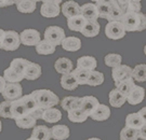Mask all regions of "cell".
Instances as JSON below:
<instances>
[{
  "mask_svg": "<svg viewBox=\"0 0 146 140\" xmlns=\"http://www.w3.org/2000/svg\"><path fill=\"white\" fill-rule=\"evenodd\" d=\"M65 37V31L60 26H49L44 30V40L53 43L55 47L61 45Z\"/></svg>",
  "mask_w": 146,
  "mask_h": 140,
  "instance_id": "obj_5",
  "label": "cell"
},
{
  "mask_svg": "<svg viewBox=\"0 0 146 140\" xmlns=\"http://www.w3.org/2000/svg\"><path fill=\"white\" fill-rule=\"evenodd\" d=\"M108 100H110V105L113 106L114 108H120V107H122L125 105V101H127L125 95L119 93L117 89L110 91V95H108Z\"/></svg>",
  "mask_w": 146,
  "mask_h": 140,
  "instance_id": "obj_28",
  "label": "cell"
},
{
  "mask_svg": "<svg viewBox=\"0 0 146 140\" xmlns=\"http://www.w3.org/2000/svg\"><path fill=\"white\" fill-rule=\"evenodd\" d=\"M31 1H34V2H36V3H37L38 1H41V0H31Z\"/></svg>",
  "mask_w": 146,
  "mask_h": 140,
  "instance_id": "obj_55",
  "label": "cell"
},
{
  "mask_svg": "<svg viewBox=\"0 0 146 140\" xmlns=\"http://www.w3.org/2000/svg\"><path fill=\"white\" fill-rule=\"evenodd\" d=\"M100 105L99 99L94 96H84L81 97V104H80V108L84 111L87 115H90V113L93 111L98 106Z\"/></svg>",
  "mask_w": 146,
  "mask_h": 140,
  "instance_id": "obj_16",
  "label": "cell"
},
{
  "mask_svg": "<svg viewBox=\"0 0 146 140\" xmlns=\"http://www.w3.org/2000/svg\"><path fill=\"white\" fill-rule=\"evenodd\" d=\"M120 140H139V134L137 130L125 126L120 130Z\"/></svg>",
  "mask_w": 146,
  "mask_h": 140,
  "instance_id": "obj_40",
  "label": "cell"
},
{
  "mask_svg": "<svg viewBox=\"0 0 146 140\" xmlns=\"http://www.w3.org/2000/svg\"><path fill=\"white\" fill-rule=\"evenodd\" d=\"M96 2H98V3H102V5H108V7H110V5H113L114 2H116V0H98Z\"/></svg>",
  "mask_w": 146,
  "mask_h": 140,
  "instance_id": "obj_48",
  "label": "cell"
},
{
  "mask_svg": "<svg viewBox=\"0 0 146 140\" xmlns=\"http://www.w3.org/2000/svg\"><path fill=\"white\" fill-rule=\"evenodd\" d=\"M54 69H55L56 72L62 74V76L70 73L74 69L73 62L69 58H66V57H60L54 62Z\"/></svg>",
  "mask_w": 146,
  "mask_h": 140,
  "instance_id": "obj_13",
  "label": "cell"
},
{
  "mask_svg": "<svg viewBox=\"0 0 146 140\" xmlns=\"http://www.w3.org/2000/svg\"><path fill=\"white\" fill-rule=\"evenodd\" d=\"M41 40L40 32L33 28H27L20 34V41L21 44L25 47H36Z\"/></svg>",
  "mask_w": 146,
  "mask_h": 140,
  "instance_id": "obj_6",
  "label": "cell"
},
{
  "mask_svg": "<svg viewBox=\"0 0 146 140\" xmlns=\"http://www.w3.org/2000/svg\"><path fill=\"white\" fill-rule=\"evenodd\" d=\"M0 116L3 119H11L12 113H11V103L10 101H2L0 104Z\"/></svg>",
  "mask_w": 146,
  "mask_h": 140,
  "instance_id": "obj_41",
  "label": "cell"
},
{
  "mask_svg": "<svg viewBox=\"0 0 146 140\" xmlns=\"http://www.w3.org/2000/svg\"><path fill=\"white\" fill-rule=\"evenodd\" d=\"M142 10V5L140 1H135V0H130L129 3H128V7H127V10L129 12H135V13H139L141 12Z\"/></svg>",
  "mask_w": 146,
  "mask_h": 140,
  "instance_id": "obj_42",
  "label": "cell"
},
{
  "mask_svg": "<svg viewBox=\"0 0 146 140\" xmlns=\"http://www.w3.org/2000/svg\"><path fill=\"white\" fill-rule=\"evenodd\" d=\"M100 30H101V26H100V24L98 23V21L96 22L87 21L80 32L84 37H87V38H94V37H96L100 34Z\"/></svg>",
  "mask_w": 146,
  "mask_h": 140,
  "instance_id": "obj_23",
  "label": "cell"
},
{
  "mask_svg": "<svg viewBox=\"0 0 146 140\" xmlns=\"http://www.w3.org/2000/svg\"><path fill=\"white\" fill-rule=\"evenodd\" d=\"M16 9L21 13H33L36 11L37 3L31 0H16Z\"/></svg>",
  "mask_w": 146,
  "mask_h": 140,
  "instance_id": "obj_30",
  "label": "cell"
},
{
  "mask_svg": "<svg viewBox=\"0 0 146 140\" xmlns=\"http://www.w3.org/2000/svg\"><path fill=\"white\" fill-rule=\"evenodd\" d=\"M16 0H0V8H5L15 5Z\"/></svg>",
  "mask_w": 146,
  "mask_h": 140,
  "instance_id": "obj_45",
  "label": "cell"
},
{
  "mask_svg": "<svg viewBox=\"0 0 146 140\" xmlns=\"http://www.w3.org/2000/svg\"><path fill=\"white\" fill-rule=\"evenodd\" d=\"M72 73L74 74V77H75V79H76V81H77L78 85H86V84H87L90 71H88V70H84V69H80V68H76V69H73Z\"/></svg>",
  "mask_w": 146,
  "mask_h": 140,
  "instance_id": "obj_39",
  "label": "cell"
},
{
  "mask_svg": "<svg viewBox=\"0 0 146 140\" xmlns=\"http://www.w3.org/2000/svg\"><path fill=\"white\" fill-rule=\"evenodd\" d=\"M144 96H145V89L142 86L139 85H134L130 93L125 96V100L131 105V106H136V105L141 104L144 100Z\"/></svg>",
  "mask_w": 146,
  "mask_h": 140,
  "instance_id": "obj_10",
  "label": "cell"
},
{
  "mask_svg": "<svg viewBox=\"0 0 146 140\" xmlns=\"http://www.w3.org/2000/svg\"><path fill=\"white\" fill-rule=\"evenodd\" d=\"M41 67L36 62H29V64L26 66L24 70V79L28 81H35L37 79L40 78L41 76Z\"/></svg>",
  "mask_w": 146,
  "mask_h": 140,
  "instance_id": "obj_15",
  "label": "cell"
},
{
  "mask_svg": "<svg viewBox=\"0 0 146 140\" xmlns=\"http://www.w3.org/2000/svg\"><path fill=\"white\" fill-rule=\"evenodd\" d=\"M80 14L84 16V20L89 22H96L99 18V12L95 3H86L84 5H80Z\"/></svg>",
  "mask_w": 146,
  "mask_h": 140,
  "instance_id": "obj_11",
  "label": "cell"
},
{
  "mask_svg": "<svg viewBox=\"0 0 146 140\" xmlns=\"http://www.w3.org/2000/svg\"><path fill=\"white\" fill-rule=\"evenodd\" d=\"M1 94L5 100L11 103L23 96V87L20 83H7Z\"/></svg>",
  "mask_w": 146,
  "mask_h": 140,
  "instance_id": "obj_7",
  "label": "cell"
},
{
  "mask_svg": "<svg viewBox=\"0 0 146 140\" xmlns=\"http://www.w3.org/2000/svg\"><path fill=\"white\" fill-rule=\"evenodd\" d=\"M145 128H146V125H145V126H143L142 128H140V129L137 130V134H139V139H141V140H145L146 139Z\"/></svg>",
  "mask_w": 146,
  "mask_h": 140,
  "instance_id": "obj_46",
  "label": "cell"
},
{
  "mask_svg": "<svg viewBox=\"0 0 146 140\" xmlns=\"http://www.w3.org/2000/svg\"><path fill=\"white\" fill-rule=\"evenodd\" d=\"M31 95L36 100L38 107L42 110L54 108L60 104V98L55 93H53L50 89H37L34 91Z\"/></svg>",
  "mask_w": 146,
  "mask_h": 140,
  "instance_id": "obj_2",
  "label": "cell"
},
{
  "mask_svg": "<svg viewBox=\"0 0 146 140\" xmlns=\"http://www.w3.org/2000/svg\"><path fill=\"white\" fill-rule=\"evenodd\" d=\"M61 85L66 91H74L78 87V83L72 72L67 74H63L61 78Z\"/></svg>",
  "mask_w": 146,
  "mask_h": 140,
  "instance_id": "obj_32",
  "label": "cell"
},
{
  "mask_svg": "<svg viewBox=\"0 0 146 140\" xmlns=\"http://www.w3.org/2000/svg\"><path fill=\"white\" fill-rule=\"evenodd\" d=\"M28 64H29V60H27L25 58L19 57V58L12 59L9 68H10L11 70H13L15 73H17L19 76H21V77L24 78V70H25V68H26V66Z\"/></svg>",
  "mask_w": 146,
  "mask_h": 140,
  "instance_id": "obj_26",
  "label": "cell"
},
{
  "mask_svg": "<svg viewBox=\"0 0 146 140\" xmlns=\"http://www.w3.org/2000/svg\"><path fill=\"white\" fill-rule=\"evenodd\" d=\"M145 108H143V109L141 110V111H139V112H140V113L142 114V115H143V116H145Z\"/></svg>",
  "mask_w": 146,
  "mask_h": 140,
  "instance_id": "obj_51",
  "label": "cell"
},
{
  "mask_svg": "<svg viewBox=\"0 0 146 140\" xmlns=\"http://www.w3.org/2000/svg\"><path fill=\"white\" fill-rule=\"evenodd\" d=\"M131 74H132V69H131V67H129L128 65H123V64H121L119 66L113 68V70H111V78H113L115 83L125 81L127 79L132 78Z\"/></svg>",
  "mask_w": 146,
  "mask_h": 140,
  "instance_id": "obj_8",
  "label": "cell"
},
{
  "mask_svg": "<svg viewBox=\"0 0 146 140\" xmlns=\"http://www.w3.org/2000/svg\"><path fill=\"white\" fill-rule=\"evenodd\" d=\"M121 23L125 27V31H143L146 27V17L145 14L139 12H129L125 11L122 18H121Z\"/></svg>",
  "mask_w": 146,
  "mask_h": 140,
  "instance_id": "obj_1",
  "label": "cell"
},
{
  "mask_svg": "<svg viewBox=\"0 0 146 140\" xmlns=\"http://www.w3.org/2000/svg\"><path fill=\"white\" fill-rule=\"evenodd\" d=\"M104 62L106 66L110 68H115L122 64V57L116 53H110L104 57Z\"/></svg>",
  "mask_w": 146,
  "mask_h": 140,
  "instance_id": "obj_38",
  "label": "cell"
},
{
  "mask_svg": "<svg viewBox=\"0 0 146 140\" xmlns=\"http://www.w3.org/2000/svg\"><path fill=\"white\" fill-rule=\"evenodd\" d=\"M86 22L87 21L84 20V16L81 15V14H79V15L73 16L70 18H67V26L70 30L80 32L81 29H82V27L84 26Z\"/></svg>",
  "mask_w": 146,
  "mask_h": 140,
  "instance_id": "obj_29",
  "label": "cell"
},
{
  "mask_svg": "<svg viewBox=\"0 0 146 140\" xmlns=\"http://www.w3.org/2000/svg\"><path fill=\"white\" fill-rule=\"evenodd\" d=\"M129 1H130V0H116L117 5H119L120 9L123 11V12H125V10H127V7H128Z\"/></svg>",
  "mask_w": 146,
  "mask_h": 140,
  "instance_id": "obj_44",
  "label": "cell"
},
{
  "mask_svg": "<svg viewBox=\"0 0 146 140\" xmlns=\"http://www.w3.org/2000/svg\"><path fill=\"white\" fill-rule=\"evenodd\" d=\"M91 1H93V2H96V1H98V0H91Z\"/></svg>",
  "mask_w": 146,
  "mask_h": 140,
  "instance_id": "obj_56",
  "label": "cell"
},
{
  "mask_svg": "<svg viewBox=\"0 0 146 140\" xmlns=\"http://www.w3.org/2000/svg\"><path fill=\"white\" fill-rule=\"evenodd\" d=\"M11 113H12L11 119L14 120L22 118V116H24V115L27 114L26 107H25L22 98L16 99L14 101H11Z\"/></svg>",
  "mask_w": 146,
  "mask_h": 140,
  "instance_id": "obj_19",
  "label": "cell"
},
{
  "mask_svg": "<svg viewBox=\"0 0 146 140\" xmlns=\"http://www.w3.org/2000/svg\"><path fill=\"white\" fill-rule=\"evenodd\" d=\"M51 129V138L54 140H66L70 136V130L66 125L56 124Z\"/></svg>",
  "mask_w": 146,
  "mask_h": 140,
  "instance_id": "obj_17",
  "label": "cell"
},
{
  "mask_svg": "<svg viewBox=\"0 0 146 140\" xmlns=\"http://www.w3.org/2000/svg\"><path fill=\"white\" fill-rule=\"evenodd\" d=\"M125 29L121 22H108L105 27V36L110 40H119L125 36Z\"/></svg>",
  "mask_w": 146,
  "mask_h": 140,
  "instance_id": "obj_4",
  "label": "cell"
},
{
  "mask_svg": "<svg viewBox=\"0 0 146 140\" xmlns=\"http://www.w3.org/2000/svg\"><path fill=\"white\" fill-rule=\"evenodd\" d=\"M123 14H125V12L120 9V7L117 5V2H114L110 7V12H108V15L106 17V20L108 22H120Z\"/></svg>",
  "mask_w": 146,
  "mask_h": 140,
  "instance_id": "obj_33",
  "label": "cell"
},
{
  "mask_svg": "<svg viewBox=\"0 0 146 140\" xmlns=\"http://www.w3.org/2000/svg\"><path fill=\"white\" fill-rule=\"evenodd\" d=\"M40 13L43 17L47 18H53L60 15L61 13V8L60 5H50V3H42L40 8Z\"/></svg>",
  "mask_w": 146,
  "mask_h": 140,
  "instance_id": "obj_24",
  "label": "cell"
},
{
  "mask_svg": "<svg viewBox=\"0 0 146 140\" xmlns=\"http://www.w3.org/2000/svg\"><path fill=\"white\" fill-rule=\"evenodd\" d=\"M21 45L20 35L14 30H5L1 39V49L5 51H16Z\"/></svg>",
  "mask_w": 146,
  "mask_h": 140,
  "instance_id": "obj_3",
  "label": "cell"
},
{
  "mask_svg": "<svg viewBox=\"0 0 146 140\" xmlns=\"http://www.w3.org/2000/svg\"><path fill=\"white\" fill-rule=\"evenodd\" d=\"M146 125V119L140 112H133L129 113L125 116V126L133 129L139 130L143 126Z\"/></svg>",
  "mask_w": 146,
  "mask_h": 140,
  "instance_id": "obj_9",
  "label": "cell"
},
{
  "mask_svg": "<svg viewBox=\"0 0 146 140\" xmlns=\"http://www.w3.org/2000/svg\"><path fill=\"white\" fill-rule=\"evenodd\" d=\"M80 104H81V97H76V96H66L61 101V106L66 112L72 109H79Z\"/></svg>",
  "mask_w": 146,
  "mask_h": 140,
  "instance_id": "obj_25",
  "label": "cell"
},
{
  "mask_svg": "<svg viewBox=\"0 0 146 140\" xmlns=\"http://www.w3.org/2000/svg\"><path fill=\"white\" fill-rule=\"evenodd\" d=\"M131 77L133 81H139V82H145L146 80V66L145 64H140L136 65L135 67L132 69V74Z\"/></svg>",
  "mask_w": 146,
  "mask_h": 140,
  "instance_id": "obj_36",
  "label": "cell"
},
{
  "mask_svg": "<svg viewBox=\"0 0 146 140\" xmlns=\"http://www.w3.org/2000/svg\"><path fill=\"white\" fill-rule=\"evenodd\" d=\"M87 140H102V139H100V138H96V137H93V138H89V139Z\"/></svg>",
  "mask_w": 146,
  "mask_h": 140,
  "instance_id": "obj_52",
  "label": "cell"
},
{
  "mask_svg": "<svg viewBox=\"0 0 146 140\" xmlns=\"http://www.w3.org/2000/svg\"><path fill=\"white\" fill-rule=\"evenodd\" d=\"M26 140H37V139H35V138H33V137H31V138H27Z\"/></svg>",
  "mask_w": 146,
  "mask_h": 140,
  "instance_id": "obj_54",
  "label": "cell"
},
{
  "mask_svg": "<svg viewBox=\"0 0 146 140\" xmlns=\"http://www.w3.org/2000/svg\"><path fill=\"white\" fill-rule=\"evenodd\" d=\"M31 137L37 140H51V129L44 125H36L33 128Z\"/></svg>",
  "mask_w": 146,
  "mask_h": 140,
  "instance_id": "obj_22",
  "label": "cell"
},
{
  "mask_svg": "<svg viewBox=\"0 0 146 140\" xmlns=\"http://www.w3.org/2000/svg\"><path fill=\"white\" fill-rule=\"evenodd\" d=\"M135 84H134V81H133V79L130 78V79H127L125 81H121V82H117L115 83V89H117L119 93H121L122 95H125L127 96L128 94L130 93V91L132 89V87L134 86Z\"/></svg>",
  "mask_w": 146,
  "mask_h": 140,
  "instance_id": "obj_35",
  "label": "cell"
},
{
  "mask_svg": "<svg viewBox=\"0 0 146 140\" xmlns=\"http://www.w3.org/2000/svg\"><path fill=\"white\" fill-rule=\"evenodd\" d=\"M104 74L100 71H90V74H89L88 81H87V84L90 85V86H99L101 84H103L104 82Z\"/></svg>",
  "mask_w": 146,
  "mask_h": 140,
  "instance_id": "obj_37",
  "label": "cell"
},
{
  "mask_svg": "<svg viewBox=\"0 0 146 140\" xmlns=\"http://www.w3.org/2000/svg\"><path fill=\"white\" fill-rule=\"evenodd\" d=\"M5 84H7V82H5V78L0 76V93H2V91H3V88L5 87Z\"/></svg>",
  "mask_w": 146,
  "mask_h": 140,
  "instance_id": "obj_49",
  "label": "cell"
},
{
  "mask_svg": "<svg viewBox=\"0 0 146 140\" xmlns=\"http://www.w3.org/2000/svg\"><path fill=\"white\" fill-rule=\"evenodd\" d=\"M61 45L67 52H77L81 49V40L77 37H65Z\"/></svg>",
  "mask_w": 146,
  "mask_h": 140,
  "instance_id": "obj_18",
  "label": "cell"
},
{
  "mask_svg": "<svg viewBox=\"0 0 146 140\" xmlns=\"http://www.w3.org/2000/svg\"><path fill=\"white\" fill-rule=\"evenodd\" d=\"M95 5H96V8H98L99 17L106 20V17L108 15V12H110V7H108V5H102V3H98V2H96Z\"/></svg>",
  "mask_w": 146,
  "mask_h": 140,
  "instance_id": "obj_43",
  "label": "cell"
},
{
  "mask_svg": "<svg viewBox=\"0 0 146 140\" xmlns=\"http://www.w3.org/2000/svg\"><path fill=\"white\" fill-rule=\"evenodd\" d=\"M43 3H50V5H60L62 3L63 0H41Z\"/></svg>",
  "mask_w": 146,
  "mask_h": 140,
  "instance_id": "obj_47",
  "label": "cell"
},
{
  "mask_svg": "<svg viewBox=\"0 0 146 140\" xmlns=\"http://www.w3.org/2000/svg\"><path fill=\"white\" fill-rule=\"evenodd\" d=\"M93 121H98V122H102V121H106L110 119V109L108 106L106 105L100 104L95 109L90 113L89 115Z\"/></svg>",
  "mask_w": 146,
  "mask_h": 140,
  "instance_id": "obj_12",
  "label": "cell"
},
{
  "mask_svg": "<svg viewBox=\"0 0 146 140\" xmlns=\"http://www.w3.org/2000/svg\"><path fill=\"white\" fill-rule=\"evenodd\" d=\"M135 1H140V2H141V0H135Z\"/></svg>",
  "mask_w": 146,
  "mask_h": 140,
  "instance_id": "obj_57",
  "label": "cell"
},
{
  "mask_svg": "<svg viewBox=\"0 0 146 140\" xmlns=\"http://www.w3.org/2000/svg\"><path fill=\"white\" fill-rule=\"evenodd\" d=\"M1 130H2V123H1V120H0V133H1Z\"/></svg>",
  "mask_w": 146,
  "mask_h": 140,
  "instance_id": "obj_53",
  "label": "cell"
},
{
  "mask_svg": "<svg viewBox=\"0 0 146 140\" xmlns=\"http://www.w3.org/2000/svg\"><path fill=\"white\" fill-rule=\"evenodd\" d=\"M61 11H62L63 15L66 18H70L73 16L80 14V5L74 0H68L62 5Z\"/></svg>",
  "mask_w": 146,
  "mask_h": 140,
  "instance_id": "obj_14",
  "label": "cell"
},
{
  "mask_svg": "<svg viewBox=\"0 0 146 140\" xmlns=\"http://www.w3.org/2000/svg\"><path fill=\"white\" fill-rule=\"evenodd\" d=\"M55 50H56V47L44 39L40 40V42L36 45V52L39 55H51L55 52Z\"/></svg>",
  "mask_w": 146,
  "mask_h": 140,
  "instance_id": "obj_27",
  "label": "cell"
},
{
  "mask_svg": "<svg viewBox=\"0 0 146 140\" xmlns=\"http://www.w3.org/2000/svg\"><path fill=\"white\" fill-rule=\"evenodd\" d=\"M37 120L33 118L29 114H26L22 118L15 120V124L17 127H20L22 129H28V128H34L36 126Z\"/></svg>",
  "mask_w": 146,
  "mask_h": 140,
  "instance_id": "obj_31",
  "label": "cell"
},
{
  "mask_svg": "<svg viewBox=\"0 0 146 140\" xmlns=\"http://www.w3.org/2000/svg\"><path fill=\"white\" fill-rule=\"evenodd\" d=\"M67 118L73 123H84L89 116L81 109H72L67 111Z\"/></svg>",
  "mask_w": 146,
  "mask_h": 140,
  "instance_id": "obj_34",
  "label": "cell"
},
{
  "mask_svg": "<svg viewBox=\"0 0 146 140\" xmlns=\"http://www.w3.org/2000/svg\"><path fill=\"white\" fill-rule=\"evenodd\" d=\"M41 120L47 123H58L62 120V112L56 108H49L43 110L41 115Z\"/></svg>",
  "mask_w": 146,
  "mask_h": 140,
  "instance_id": "obj_21",
  "label": "cell"
},
{
  "mask_svg": "<svg viewBox=\"0 0 146 140\" xmlns=\"http://www.w3.org/2000/svg\"><path fill=\"white\" fill-rule=\"evenodd\" d=\"M98 66V60L93 56H81L77 59V68L88 70V71H93L96 69Z\"/></svg>",
  "mask_w": 146,
  "mask_h": 140,
  "instance_id": "obj_20",
  "label": "cell"
},
{
  "mask_svg": "<svg viewBox=\"0 0 146 140\" xmlns=\"http://www.w3.org/2000/svg\"><path fill=\"white\" fill-rule=\"evenodd\" d=\"M3 32H5V30L0 28V49H1V39H2V36H3Z\"/></svg>",
  "mask_w": 146,
  "mask_h": 140,
  "instance_id": "obj_50",
  "label": "cell"
}]
</instances>
